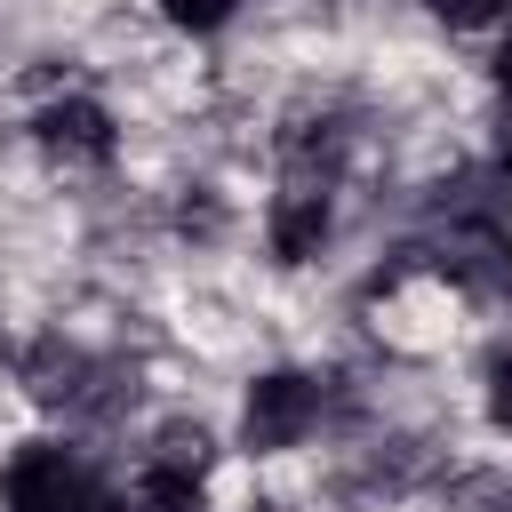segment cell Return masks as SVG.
<instances>
[{"label": "cell", "instance_id": "6da1fadb", "mask_svg": "<svg viewBox=\"0 0 512 512\" xmlns=\"http://www.w3.org/2000/svg\"><path fill=\"white\" fill-rule=\"evenodd\" d=\"M320 424V376H296V368H272L248 384V408H240V440L248 448H296L304 432Z\"/></svg>", "mask_w": 512, "mask_h": 512}, {"label": "cell", "instance_id": "7a4b0ae2", "mask_svg": "<svg viewBox=\"0 0 512 512\" xmlns=\"http://www.w3.org/2000/svg\"><path fill=\"white\" fill-rule=\"evenodd\" d=\"M8 512H64V504H88L96 496V480L80 472V456L72 448H48V440H32V448H16V464H8Z\"/></svg>", "mask_w": 512, "mask_h": 512}, {"label": "cell", "instance_id": "3957f363", "mask_svg": "<svg viewBox=\"0 0 512 512\" xmlns=\"http://www.w3.org/2000/svg\"><path fill=\"white\" fill-rule=\"evenodd\" d=\"M432 264L456 280V288H496L504 272H512V248H504V232H496V216H456L448 232H440V248H432Z\"/></svg>", "mask_w": 512, "mask_h": 512}, {"label": "cell", "instance_id": "277c9868", "mask_svg": "<svg viewBox=\"0 0 512 512\" xmlns=\"http://www.w3.org/2000/svg\"><path fill=\"white\" fill-rule=\"evenodd\" d=\"M320 240H328V184L320 176H296L272 200V256L280 264H304V256H320Z\"/></svg>", "mask_w": 512, "mask_h": 512}, {"label": "cell", "instance_id": "5b68a950", "mask_svg": "<svg viewBox=\"0 0 512 512\" xmlns=\"http://www.w3.org/2000/svg\"><path fill=\"white\" fill-rule=\"evenodd\" d=\"M32 128H40V144H48L56 160H88V168H96V160H112V120H104L88 96H64V104H48Z\"/></svg>", "mask_w": 512, "mask_h": 512}, {"label": "cell", "instance_id": "8992f818", "mask_svg": "<svg viewBox=\"0 0 512 512\" xmlns=\"http://www.w3.org/2000/svg\"><path fill=\"white\" fill-rule=\"evenodd\" d=\"M120 512H200V480H184V472H144L128 496H120Z\"/></svg>", "mask_w": 512, "mask_h": 512}, {"label": "cell", "instance_id": "52a82bcc", "mask_svg": "<svg viewBox=\"0 0 512 512\" xmlns=\"http://www.w3.org/2000/svg\"><path fill=\"white\" fill-rule=\"evenodd\" d=\"M152 464L200 480V472H208V432H200V424H160V432H152Z\"/></svg>", "mask_w": 512, "mask_h": 512}, {"label": "cell", "instance_id": "ba28073f", "mask_svg": "<svg viewBox=\"0 0 512 512\" xmlns=\"http://www.w3.org/2000/svg\"><path fill=\"white\" fill-rule=\"evenodd\" d=\"M232 8L240 0H160V16L184 24V32H216V24H232Z\"/></svg>", "mask_w": 512, "mask_h": 512}, {"label": "cell", "instance_id": "9c48e42d", "mask_svg": "<svg viewBox=\"0 0 512 512\" xmlns=\"http://www.w3.org/2000/svg\"><path fill=\"white\" fill-rule=\"evenodd\" d=\"M504 8H512V0H432L440 24H496Z\"/></svg>", "mask_w": 512, "mask_h": 512}, {"label": "cell", "instance_id": "30bf717a", "mask_svg": "<svg viewBox=\"0 0 512 512\" xmlns=\"http://www.w3.org/2000/svg\"><path fill=\"white\" fill-rule=\"evenodd\" d=\"M488 416L512 432V352H504V360H496V376H488Z\"/></svg>", "mask_w": 512, "mask_h": 512}, {"label": "cell", "instance_id": "8fae6325", "mask_svg": "<svg viewBox=\"0 0 512 512\" xmlns=\"http://www.w3.org/2000/svg\"><path fill=\"white\" fill-rule=\"evenodd\" d=\"M496 80H504V96H512V40L496 48Z\"/></svg>", "mask_w": 512, "mask_h": 512}, {"label": "cell", "instance_id": "7c38bea8", "mask_svg": "<svg viewBox=\"0 0 512 512\" xmlns=\"http://www.w3.org/2000/svg\"><path fill=\"white\" fill-rule=\"evenodd\" d=\"M504 192H512V136H504Z\"/></svg>", "mask_w": 512, "mask_h": 512}, {"label": "cell", "instance_id": "4fadbf2b", "mask_svg": "<svg viewBox=\"0 0 512 512\" xmlns=\"http://www.w3.org/2000/svg\"><path fill=\"white\" fill-rule=\"evenodd\" d=\"M64 512H104V504H96V496H88V504H64Z\"/></svg>", "mask_w": 512, "mask_h": 512}]
</instances>
